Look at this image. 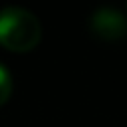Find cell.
<instances>
[{
    "mask_svg": "<svg viewBox=\"0 0 127 127\" xmlns=\"http://www.w3.org/2000/svg\"><path fill=\"white\" fill-rule=\"evenodd\" d=\"M42 40V26L38 18L20 6L0 10V46L10 52H30Z\"/></svg>",
    "mask_w": 127,
    "mask_h": 127,
    "instance_id": "6da1fadb",
    "label": "cell"
},
{
    "mask_svg": "<svg viewBox=\"0 0 127 127\" xmlns=\"http://www.w3.org/2000/svg\"><path fill=\"white\" fill-rule=\"evenodd\" d=\"M89 28L97 38L105 42H115L127 36V18L115 8H99L91 14Z\"/></svg>",
    "mask_w": 127,
    "mask_h": 127,
    "instance_id": "7a4b0ae2",
    "label": "cell"
},
{
    "mask_svg": "<svg viewBox=\"0 0 127 127\" xmlns=\"http://www.w3.org/2000/svg\"><path fill=\"white\" fill-rule=\"evenodd\" d=\"M12 87H14V83H12V75H10L8 67L0 64V105H4V103L10 99V95H12Z\"/></svg>",
    "mask_w": 127,
    "mask_h": 127,
    "instance_id": "3957f363",
    "label": "cell"
}]
</instances>
